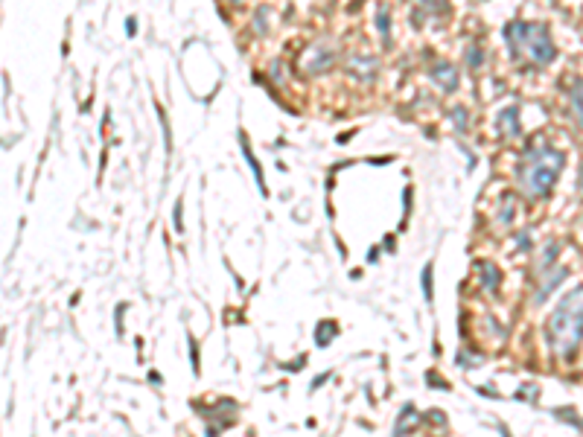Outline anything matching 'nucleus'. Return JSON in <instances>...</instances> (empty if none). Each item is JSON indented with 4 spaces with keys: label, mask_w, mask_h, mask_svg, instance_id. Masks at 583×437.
Listing matches in <instances>:
<instances>
[{
    "label": "nucleus",
    "mask_w": 583,
    "mask_h": 437,
    "mask_svg": "<svg viewBox=\"0 0 583 437\" xmlns=\"http://www.w3.org/2000/svg\"><path fill=\"white\" fill-rule=\"evenodd\" d=\"M566 166V155L554 146H531L519 166V187L528 199H543L551 192Z\"/></svg>",
    "instance_id": "2"
},
{
    "label": "nucleus",
    "mask_w": 583,
    "mask_h": 437,
    "mask_svg": "<svg viewBox=\"0 0 583 437\" xmlns=\"http://www.w3.org/2000/svg\"><path fill=\"white\" fill-rule=\"evenodd\" d=\"M519 108L516 105H510V108H504L502 114H499V129L504 132V134H519Z\"/></svg>",
    "instance_id": "8"
},
{
    "label": "nucleus",
    "mask_w": 583,
    "mask_h": 437,
    "mask_svg": "<svg viewBox=\"0 0 583 437\" xmlns=\"http://www.w3.org/2000/svg\"><path fill=\"white\" fill-rule=\"evenodd\" d=\"M577 187H580V192H583V166H580V175H577Z\"/></svg>",
    "instance_id": "17"
},
{
    "label": "nucleus",
    "mask_w": 583,
    "mask_h": 437,
    "mask_svg": "<svg viewBox=\"0 0 583 437\" xmlns=\"http://www.w3.org/2000/svg\"><path fill=\"white\" fill-rule=\"evenodd\" d=\"M569 100H572V105H575V114L580 117V123H583V79H575V82H572Z\"/></svg>",
    "instance_id": "10"
},
{
    "label": "nucleus",
    "mask_w": 583,
    "mask_h": 437,
    "mask_svg": "<svg viewBox=\"0 0 583 437\" xmlns=\"http://www.w3.org/2000/svg\"><path fill=\"white\" fill-rule=\"evenodd\" d=\"M239 143H242V155L248 158V166H251V173H254V178H257V184H260V192L265 196V181H262V166H260V161L254 158V152H251V146H248V137L246 134H239Z\"/></svg>",
    "instance_id": "7"
},
{
    "label": "nucleus",
    "mask_w": 583,
    "mask_h": 437,
    "mask_svg": "<svg viewBox=\"0 0 583 437\" xmlns=\"http://www.w3.org/2000/svg\"><path fill=\"white\" fill-rule=\"evenodd\" d=\"M330 62H333V50H327V47H312V53L306 59V70L321 73L324 67H330Z\"/></svg>",
    "instance_id": "6"
},
{
    "label": "nucleus",
    "mask_w": 583,
    "mask_h": 437,
    "mask_svg": "<svg viewBox=\"0 0 583 437\" xmlns=\"http://www.w3.org/2000/svg\"><path fill=\"white\" fill-rule=\"evenodd\" d=\"M458 117V132H467V111L464 108H455L452 111V120Z\"/></svg>",
    "instance_id": "14"
},
{
    "label": "nucleus",
    "mask_w": 583,
    "mask_h": 437,
    "mask_svg": "<svg viewBox=\"0 0 583 437\" xmlns=\"http://www.w3.org/2000/svg\"><path fill=\"white\" fill-rule=\"evenodd\" d=\"M376 21H379V33H382V38L388 41V38H391V15H388L385 6L376 9Z\"/></svg>",
    "instance_id": "11"
},
{
    "label": "nucleus",
    "mask_w": 583,
    "mask_h": 437,
    "mask_svg": "<svg viewBox=\"0 0 583 437\" xmlns=\"http://www.w3.org/2000/svg\"><path fill=\"white\" fill-rule=\"evenodd\" d=\"M484 62V53H481V47H470V64L478 67Z\"/></svg>",
    "instance_id": "15"
},
{
    "label": "nucleus",
    "mask_w": 583,
    "mask_h": 437,
    "mask_svg": "<svg viewBox=\"0 0 583 437\" xmlns=\"http://www.w3.org/2000/svg\"><path fill=\"white\" fill-rule=\"evenodd\" d=\"M546 342L560 359H572L577 353L583 342V286L572 289L554 306V312L546 321Z\"/></svg>",
    "instance_id": "1"
},
{
    "label": "nucleus",
    "mask_w": 583,
    "mask_h": 437,
    "mask_svg": "<svg viewBox=\"0 0 583 437\" xmlns=\"http://www.w3.org/2000/svg\"><path fill=\"white\" fill-rule=\"evenodd\" d=\"M478 274H481V286H484V291H490V295H496L499 291V283H502V272H499V265H493V262H487V260H481L478 265Z\"/></svg>",
    "instance_id": "5"
},
{
    "label": "nucleus",
    "mask_w": 583,
    "mask_h": 437,
    "mask_svg": "<svg viewBox=\"0 0 583 437\" xmlns=\"http://www.w3.org/2000/svg\"><path fill=\"white\" fill-rule=\"evenodd\" d=\"M420 286H423V298H426V301H432V262H426V265H423Z\"/></svg>",
    "instance_id": "12"
},
{
    "label": "nucleus",
    "mask_w": 583,
    "mask_h": 437,
    "mask_svg": "<svg viewBox=\"0 0 583 437\" xmlns=\"http://www.w3.org/2000/svg\"><path fill=\"white\" fill-rule=\"evenodd\" d=\"M333 335H338V324H335V321H321L318 330H315V344L327 347V344L333 342Z\"/></svg>",
    "instance_id": "9"
},
{
    "label": "nucleus",
    "mask_w": 583,
    "mask_h": 437,
    "mask_svg": "<svg viewBox=\"0 0 583 437\" xmlns=\"http://www.w3.org/2000/svg\"><path fill=\"white\" fill-rule=\"evenodd\" d=\"M504 41L507 47L514 50V56H525L528 62L533 64H548L554 62V44H551V35L543 23H507L504 27Z\"/></svg>",
    "instance_id": "3"
},
{
    "label": "nucleus",
    "mask_w": 583,
    "mask_h": 437,
    "mask_svg": "<svg viewBox=\"0 0 583 437\" xmlns=\"http://www.w3.org/2000/svg\"><path fill=\"white\" fill-rule=\"evenodd\" d=\"M173 222H175V228H178V231L184 228V225H181V199L175 202V213H173Z\"/></svg>",
    "instance_id": "16"
},
{
    "label": "nucleus",
    "mask_w": 583,
    "mask_h": 437,
    "mask_svg": "<svg viewBox=\"0 0 583 437\" xmlns=\"http://www.w3.org/2000/svg\"><path fill=\"white\" fill-rule=\"evenodd\" d=\"M429 76H432V82H437L444 91H458V70H455V64L452 62H446V59H437V62H432V67H429Z\"/></svg>",
    "instance_id": "4"
},
{
    "label": "nucleus",
    "mask_w": 583,
    "mask_h": 437,
    "mask_svg": "<svg viewBox=\"0 0 583 437\" xmlns=\"http://www.w3.org/2000/svg\"><path fill=\"white\" fill-rule=\"evenodd\" d=\"M187 342H190V359H192V371H196L199 373V350H196V338H187Z\"/></svg>",
    "instance_id": "13"
}]
</instances>
